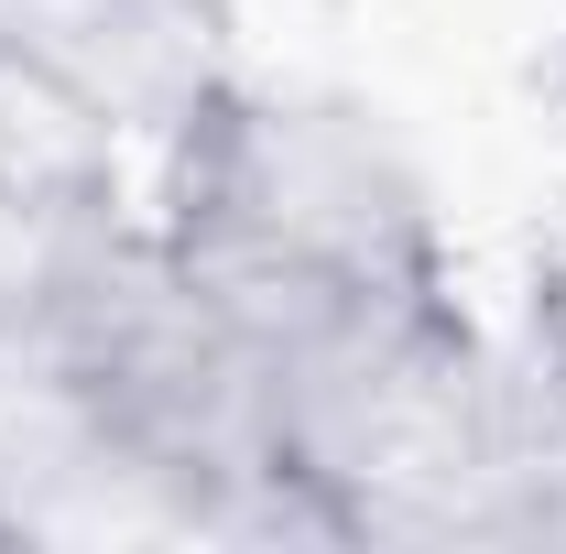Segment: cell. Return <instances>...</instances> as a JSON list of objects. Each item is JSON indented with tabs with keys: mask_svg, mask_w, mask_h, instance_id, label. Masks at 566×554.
Masks as SVG:
<instances>
[{
	"mask_svg": "<svg viewBox=\"0 0 566 554\" xmlns=\"http://www.w3.org/2000/svg\"><path fill=\"white\" fill-rule=\"evenodd\" d=\"M142 217L153 251L262 348V370L381 316L458 305L415 152L381 131V109L327 87H262L240 66L197 87Z\"/></svg>",
	"mask_w": 566,
	"mask_h": 554,
	"instance_id": "obj_1",
	"label": "cell"
},
{
	"mask_svg": "<svg viewBox=\"0 0 566 554\" xmlns=\"http://www.w3.org/2000/svg\"><path fill=\"white\" fill-rule=\"evenodd\" d=\"M120 131L55 76L0 55V338H44L87 283L132 251Z\"/></svg>",
	"mask_w": 566,
	"mask_h": 554,
	"instance_id": "obj_2",
	"label": "cell"
},
{
	"mask_svg": "<svg viewBox=\"0 0 566 554\" xmlns=\"http://www.w3.org/2000/svg\"><path fill=\"white\" fill-rule=\"evenodd\" d=\"M0 55L87 98L109 131H175L186 98L229 76L218 0H0Z\"/></svg>",
	"mask_w": 566,
	"mask_h": 554,
	"instance_id": "obj_3",
	"label": "cell"
},
{
	"mask_svg": "<svg viewBox=\"0 0 566 554\" xmlns=\"http://www.w3.org/2000/svg\"><path fill=\"white\" fill-rule=\"evenodd\" d=\"M512 370H523L534 424H545V446H556V468H566V262L534 273V305H523V348H512Z\"/></svg>",
	"mask_w": 566,
	"mask_h": 554,
	"instance_id": "obj_4",
	"label": "cell"
},
{
	"mask_svg": "<svg viewBox=\"0 0 566 554\" xmlns=\"http://www.w3.org/2000/svg\"><path fill=\"white\" fill-rule=\"evenodd\" d=\"M556 87H566V66H556Z\"/></svg>",
	"mask_w": 566,
	"mask_h": 554,
	"instance_id": "obj_5",
	"label": "cell"
},
{
	"mask_svg": "<svg viewBox=\"0 0 566 554\" xmlns=\"http://www.w3.org/2000/svg\"><path fill=\"white\" fill-rule=\"evenodd\" d=\"M0 348H11V338H0Z\"/></svg>",
	"mask_w": 566,
	"mask_h": 554,
	"instance_id": "obj_6",
	"label": "cell"
}]
</instances>
